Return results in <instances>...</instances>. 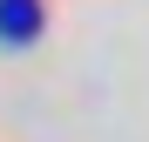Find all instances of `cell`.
<instances>
[{"instance_id": "6da1fadb", "label": "cell", "mask_w": 149, "mask_h": 142, "mask_svg": "<svg viewBox=\"0 0 149 142\" xmlns=\"http://www.w3.org/2000/svg\"><path fill=\"white\" fill-rule=\"evenodd\" d=\"M41 20H47L41 0H0V41H34Z\"/></svg>"}]
</instances>
